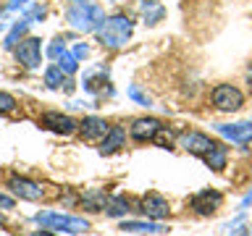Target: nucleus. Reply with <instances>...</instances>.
<instances>
[{"label":"nucleus","instance_id":"obj_1","mask_svg":"<svg viewBox=\"0 0 252 236\" xmlns=\"http://www.w3.org/2000/svg\"><path fill=\"white\" fill-rule=\"evenodd\" d=\"M131 29H134V24H131L129 16L118 13V16H110V19H105V21L97 27V39H100L102 47L118 50V47H124L126 42H129Z\"/></svg>","mask_w":252,"mask_h":236},{"label":"nucleus","instance_id":"obj_2","mask_svg":"<svg viewBox=\"0 0 252 236\" xmlns=\"http://www.w3.org/2000/svg\"><path fill=\"white\" fill-rule=\"evenodd\" d=\"M68 24L79 31H97V27L105 21V11L94 3H87V0H76L74 5L68 8Z\"/></svg>","mask_w":252,"mask_h":236},{"label":"nucleus","instance_id":"obj_3","mask_svg":"<svg viewBox=\"0 0 252 236\" xmlns=\"http://www.w3.org/2000/svg\"><path fill=\"white\" fill-rule=\"evenodd\" d=\"M39 226L55 228V231H66V234H84L90 223L84 218H74V215H61V212H39L34 218Z\"/></svg>","mask_w":252,"mask_h":236},{"label":"nucleus","instance_id":"obj_4","mask_svg":"<svg viewBox=\"0 0 252 236\" xmlns=\"http://www.w3.org/2000/svg\"><path fill=\"white\" fill-rule=\"evenodd\" d=\"M210 100H213V105H216L218 110H226V113L239 110L244 105V94L236 89L234 84H218L216 89L210 92Z\"/></svg>","mask_w":252,"mask_h":236},{"label":"nucleus","instance_id":"obj_5","mask_svg":"<svg viewBox=\"0 0 252 236\" xmlns=\"http://www.w3.org/2000/svg\"><path fill=\"white\" fill-rule=\"evenodd\" d=\"M220 205H223V194L218 189H202L192 197V210H197L200 215H216Z\"/></svg>","mask_w":252,"mask_h":236},{"label":"nucleus","instance_id":"obj_6","mask_svg":"<svg viewBox=\"0 0 252 236\" xmlns=\"http://www.w3.org/2000/svg\"><path fill=\"white\" fill-rule=\"evenodd\" d=\"M8 189L21 197V200H29V202H37L45 197V189L37 184V181H29V178H21V176H13L11 181H8Z\"/></svg>","mask_w":252,"mask_h":236},{"label":"nucleus","instance_id":"obj_7","mask_svg":"<svg viewBox=\"0 0 252 236\" xmlns=\"http://www.w3.org/2000/svg\"><path fill=\"white\" fill-rule=\"evenodd\" d=\"M16 60L27 68H37L39 66V39L37 37H27L16 45Z\"/></svg>","mask_w":252,"mask_h":236},{"label":"nucleus","instance_id":"obj_8","mask_svg":"<svg viewBox=\"0 0 252 236\" xmlns=\"http://www.w3.org/2000/svg\"><path fill=\"white\" fill-rule=\"evenodd\" d=\"M142 212L150 218V220H163V218H168V212H171V207H168V200L165 197H160V194H155V192H150V194H145L142 197Z\"/></svg>","mask_w":252,"mask_h":236},{"label":"nucleus","instance_id":"obj_9","mask_svg":"<svg viewBox=\"0 0 252 236\" xmlns=\"http://www.w3.org/2000/svg\"><path fill=\"white\" fill-rule=\"evenodd\" d=\"M39 126H45V129H50L55 134H74L79 129V123L74 121L71 116H63V113H45L39 118Z\"/></svg>","mask_w":252,"mask_h":236},{"label":"nucleus","instance_id":"obj_10","mask_svg":"<svg viewBox=\"0 0 252 236\" xmlns=\"http://www.w3.org/2000/svg\"><path fill=\"white\" fill-rule=\"evenodd\" d=\"M181 147H184L187 152L202 157L205 152H210V149L216 147V142L210 137H205V134H200V131H189V134H181Z\"/></svg>","mask_w":252,"mask_h":236},{"label":"nucleus","instance_id":"obj_11","mask_svg":"<svg viewBox=\"0 0 252 236\" xmlns=\"http://www.w3.org/2000/svg\"><path fill=\"white\" fill-rule=\"evenodd\" d=\"M216 131L220 137L231 139V142H239V145H247L252 139V121H242V123H220L216 126Z\"/></svg>","mask_w":252,"mask_h":236},{"label":"nucleus","instance_id":"obj_12","mask_svg":"<svg viewBox=\"0 0 252 236\" xmlns=\"http://www.w3.org/2000/svg\"><path fill=\"white\" fill-rule=\"evenodd\" d=\"M160 129H163V123L158 118H137L131 123V139L134 142H153Z\"/></svg>","mask_w":252,"mask_h":236},{"label":"nucleus","instance_id":"obj_13","mask_svg":"<svg viewBox=\"0 0 252 236\" xmlns=\"http://www.w3.org/2000/svg\"><path fill=\"white\" fill-rule=\"evenodd\" d=\"M79 131H82V137L84 139H100V137H105V134L110 131V126L102 121V118H97V116H87L82 123H79Z\"/></svg>","mask_w":252,"mask_h":236},{"label":"nucleus","instance_id":"obj_14","mask_svg":"<svg viewBox=\"0 0 252 236\" xmlns=\"http://www.w3.org/2000/svg\"><path fill=\"white\" fill-rule=\"evenodd\" d=\"M124 139H126V131L121 129V126H110V131L100 142V152L102 155H113L116 149L124 147Z\"/></svg>","mask_w":252,"mask_h":236},{"label":"nucleus","instance_id":"obj_15","mask_svg":"<svg viewBox=\"0 0 252 236\" xmlns=\"http://www.w3.org/2000/svg\"><path fill=\"white\" fill-rule=\"evenodd\" d=\"M45 84L50 87V89H63V92L74 89V82H71L68 74H63L58 66H50V68L45 71Z\"/></svg>","mask_w":252,"mask_h":236},{"label":"nucleus","instance_id":"obj_16","mask_svg":"<svg viewBox=\"0 0 252 236\" xmlns=\"http://www.w3.org/2000/svg\"><path fill=\"white\" fill-rule=\"evenodd\" d=\"M121 231H131V234H163L165 228L158 223V220H147V223H139V220H126L121 226Z\"/></svg>","mask_w":252,"mask_h":236},{"label":"nucleus","instance_id":"obj_17","mask_svg":"<svg viewBox=\"0 0 252 236\" xmlns=\"http://www.w3.org/2000/svg\"><path fill=\"white\" fill-rule=\"evenodd\" d=\"M202 160L208 163V168H213V171H223L226 168V147L223 145H216L210 152L202 155Z\"/></svg>","mask_w":252,"mask_h":236},{"label":"nucleus","instance_id":"obj_18","mask_svg":"<svg viewBox=\"0 0 252 236\" xmlns=\"http://www.w3.org/2000/svg\"><path fill=\"white\" fill-rule=\"evenodd\" d=\"M105 84H108L105 71H90V74L84 76V89L87 92H105Z\"/></svg>","mask_w":252,"mask_h":236},{"label":"nucleus","instance_id":"obj_19","mask_svg":"<svg viewBox=\"0 0 252 236\" xmlns=\"http://www.w3.org/2000/svg\"><path fill=\"white\" fill-rule=\"evenodd\" d=\"M142 11H145V24H150V27L165 16V8L158 3V0H145V3H142Z\"/></svg>","mask_w":252,"mask_h":236},{"label":"nucleus","instance_id":"obj_20","mask_svg":"<svg viewBox=\"0 0 252 236\" xmlns=\"http://www.w3.org/2000/svg\"><path fill=\"white\" fill-rule=\"evenodd\" d=\"M82 202L87 205L90 210H94V212H100V210H105V205H108V197L100 192V189H90L84 197H82Z\"/></svg>","mask_w":252,"mask_h":236},{"label":"nucleus","instance_id":"obj_21","mask_svg":"<svg viewBox=\"0 0 252 236\" xmlns=\"http://www.w3.org/2000/svg\"><path fill=\"white\" fill-rule=\"evenodd\" d=\"M105 212L110 218H121L129 212V202H126V197H108V205H105Z\"/></svg>","mask_w":252,"mask_h":236},{"label":"nucleus","instance_id":"obj_22","mask_svg":"<svg viewBox=\"0 0 252 236\" xmlns=\"http://www.w3.org/2000/svg\"><path fill=\"white\" fill-rule=\"evenodd\" d=\"M27 19H24V21H19V24H16V27L11 29V31H8V37H5V42H3V47H5V50H16V45H19L21 42V37H24V31H27Z\"/></svg>","mask_w":252,"mask_h":236},{"label":"nucleus","instance_id":"obj_23","mask_svg":"<svg viewBox=\"0 0 252 236\" xmlns=\"http://www.w3.org/2000/svg\"><path fill=\"white\" fill-rule=\"evenodd\" d=\"M55 66H58L61 71H63V74H74V71L79 68V60H76V55L74 53H61V58L58 60H55Z\"/></svg>","mask_w":252,"mask_h":236},{"label":"nucleus","instance_id":"obj_24","mask_svg":"<svg viewBox=\"0 0 252 236\" xmlns=\"http://www.w3.org/2000/svg\"><path fill=\"white\" fill-rule=\"evenodd\" d=\"M153 142H155V145H160V147H171L173 145V131L168 129V126H163V129L155 134Z\"/></svg>","mask_w":252,"mask_h":236},{"label":"nucleus","instance_id":"obj_25","mask_svg":"<svg viewBox=\"0 0 252 236\" xmlns=\"http://www.w3.org/2000/svg\"><path fill=\"white\" fill-rule=\"evenodd\" d=\"M16 110V97L8 92H0V113H13Z\"/></svg>","mask_w":252,"mask_h":236},{"label":"nucleus","instance_id":"obj_26","mask_svg":"<svg viewBox=\"0 0 252 236\" xmlns=\"http://www.w3.org/2000/svg\"><path fill=\"white\" fill-rule=\"evenodd\" d=\"M129 97H131V100H137L139 105H150V97H147V94L139 89L137 84H131V87H129Z\"/></svg>","mask_w":252,"mask_h":236},{"label":"nucleus","instance_id":"obj_27","mask_svg":"<svg viewBox=\"0 0 252 236\" xmlns=\"http://www.w3.org/2000/svg\"><path fill=\"white\" fill-rule=\"evenodd\" d=\"M61 53H66V47L61 45V39H55V42H50V47H47V55H50L53 60L61 58Z\"/></svg>","mask_w":252,"mask_h":236},{"label":"nucleus","instance_id":"obj_28","mask_svg":"<svg viewBox=\"0 0 252 236\" xmlns=\"http://www.w3.org/2000/svg\"><path fill=\"white\" fill-rule=\"evenodd\" d=\"M87 53H90V47H87L84 42H79V45L74 47V55H76V60H79V58H87Z\"/></svg>","mask_w":252,"mask_h":236},{"label":"nucleus","instance_id":"obj_29","mask_svg":"<svg viewBox=\"0 0 252 236\" xmlns=\"http://www.w3.org/2000/svg\"><path fill=\"white\" fill-rule=\"evenodd\" d=\"M0 207H3V210H11V207H13V197L0 194Z\"/></svg>","mask_w":252,"mask_h":236},{"label":"nucleus","instance_id":"obj_30","mask_svg":"<svg viewBox=\"0 0 252 236\" xmlns=\"http://www.w3.org/2000/svg\"><path fill=\"white\" fill-rule=\"evenodd\" d=\"M29 19H45V8H34V11L27 16V21H29Z\"/></svg>","mask_w":252,"mask_h":236},{"label":"nucleus","instance_id":"obj_31","mask_svg":"<svg viewBox=\"0 0 252 236\" xmlns=\"http://www.w3.org/2000/svg\"><path fill=\"white\" fill-rule=\"evenodd\" d=\"M24 3H29V0H13V3H8V5H5V13H8V11H16V8L24 5Z\"/></svg>","mask_w":252,"mask_h":236},{"label":"nucleus","instance_id":"obj_32","mask_svg":"<svg viewBox=\"0 0 252 236\" xmlns=\"http://www.w3.org/2000/svg\"><path fill=\"white\" fill-rule=\"evenodd\" d=\"M250 202H252V192H250L247 197H244V202H242V210H244V207H247V205H250Z\"/></svg>","mask_w":252,"mask_h":236},{"label":"nucleus","instance_id":"obj_33","mask_svg":"<svg viewBox=\"0 0 252 236\" xmlns=\"http://www.w3.org/2000/svg\"><path fill=\"white\" fill-rule=\"evenodd\" d=\"M37 236H55V234H50V231H39Z\"/></svg>","mask_w":252,"mask_h":236},{"label":"nucleus","instance_id":"obj_34","mask_svg":"<svg viewBox=\"0 0 252 236\" xmlns=\"http://www.w3.org/2000/svg\"><path fill=\"white\" fill-rule=\"evenodd\" d=\"M247 82H250V87H252V68H250V74H247Z\"/></svg>","mask_w":252,"mask_h":236}]
</instances>
